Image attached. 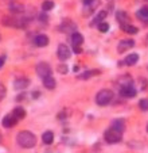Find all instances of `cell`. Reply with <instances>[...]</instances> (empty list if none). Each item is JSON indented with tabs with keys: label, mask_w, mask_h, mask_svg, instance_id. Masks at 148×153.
<instances>
[{
	"label": "cell",
	"mask_w": 148,
	"mask_h": 153,
	"mask_svg": "<svg viewBox=\"0 0 148 153\" xmlns=\"http://www.w3.org/2000/svg\"><path fill=\"white\" fill-rule=\"evenodd\" d=\"M98 30H100L101 33H106L109 30V25L106 23V22H100V23H98Z\"/></svg>",
	"instance_id": "26"
},
{
	"label": "cell",
	"mask_w": 148,
	"mask_h": 153,
	"mask_svg": "<svg viewBox=\"0 0 148 153\" xmlns=\"http://www.w3.org/2000/svg\"><path fill=\"white\" fill-rule=\"evenodd\" d=\"M105 18H106V11H101L100 14L97 15V16L90 22V26H96V25H98L100 22H103Z\"/></svg>",
	"instance_id": "21"
},
{
	"label": "cell",
	"mask_w": 148,
	"mask_h": 153,
	"mask_svg": "<svg viewBox=\"0 0 148 153\" xmlns=\"http://www.w3.org/2000/svg\"><path fill=\"white\" fill-rule=\"evenodd\" d=\"M112 99H113V92L111 90L104 88V90L98 91V94L96 95V103L98 106H106L112 102Z\"/></svg>",
	"instance_id": "2"
},
{
	"label": "cell",
	"mask_w": 148,
	"mask_h": 153,
	"mask_svg": "<svg viewBox=\"0 0 148 153\" xmlns=\"http://www.w3.org/2000/svg\"><path fill=\"white\" fill-rule=\"evenodd\" d=\"M34 42H35V45H37L38 48H45V46H47L48 45V37L47 35H45V34H39V35L35 37Z\"/></svg>",
	"instance_id": "11"
},
{
	"label": "cell",
	"mask_w": 148,
	"mask_h": 153,
	"mask_svg": "<svg viewBox=\"0 0 148 153\" xmlns=\"http://www.w3.org/2000/svg\"><path fill=\"white\" fill-rule=\"evenodd\" d=\"M32 95H34V98H39V95H40V94H39V92H34V94H32Z\"/></svg>",
	"instance_id": "31"
},
{
	"label": "cell",
	"mask_w": 148,
	"mask_h": 153,
	"mask_svg": "<svg viewBox=\"0 0 148 153\" xmlns=\"http://www.w3.org/2000/svg\"><path fill=\"white\" fill-rule=\"evenodd\" d=\"M43 85H45L47 90H54L55 85H57V83H55V79L51 75L43 77Z\"/></svg>",
	"instance_id": "13"
},
{
	"label": "cell",
	"mask_w": 148,
	"mask_h": 153,
	"mask_svg": "<svg viewBox=\"0 0 148 153\" xmlns=\"http://www.w3.org/2000/svg\"><path fill=\"white\" fill-rule=\"evenodd\" d=\"M12 115L16 119H23L26 117V111H24L23 107H16V108H14V111H12Z\"/></svg>",
	"instance_id": "19"
},
{
	"label": "cell",
	"mask_w": 148,
	"mask_h": 153,
	"mask_svg": "<svg viewBox=\"0 0 148 153\" xmlns=\"http://www.w3.org/2000/svg\"><path fill=\"white\" fill-rule=\"evenodd\" d=\"M42 141H43V144H46V145H51L53 142H54V133L50 131V130L45 131L42 136Z\"/></svg>",
	"instance_id": "17"
},
{
	"label": "cell",
	"mask_w": 148,
	"mask_h": 153,
	"mask_svg": "<svg viewBox=\"0 0 148 153\" xmlns=\"http://www.w3.org/2000/svg\"><path fill=\"white\" fill-rule=\"evenodd\" d=\"M136 15L140 20H145V22H148V7H143V8H140Z\"/></svg>",
	"instance_id": "20"
},
{
	"label": "cell",
	"mask_w": 148,
	"mask_h": 153,
	"mask_svg": "<svg viewBox=\"0 0 148 153\" xmlns=\"http://www.w3.org/2000/svg\"><path fill=\"white\" fill-rule=\"evenodd\" d=\"M18 122V119L15 118L12 114H10V115H6L3 119V126L6 127V129H11L12 126H15Z\"/></svg>",
	"instance_id": "12"
},
{
	"label": "cell",
	"mask_w": 148,
	"mask_h": 153,
	"mask_svg": "<svg viewBox=\"0 0 148 153\" xmlns=\"http://www.w3.org/2000/svg\"><path fill=\"white\" fill-rule=\"evenodd\" d=\"M139 107H140V110L148 111V99H141L139 102Z\"/></svg>",
	"instance_id": "25"
},
{
	"label": "cell",
	"mask_w": 148,
	"mask_h": 153,
	"mask_svg": "<svg viewBox=\"0 0 148 153\" xmlns=\"http://www.w3.org/2000/svg\"><path fill=\"white\" fill-rule=\"evenodd\" d=\"M57 56H58V58H59L61 61H66V60H69V58H70L71 52H70V49H69V48L66 46V45L61 43L59 46H58Z\"/></svg>",
	"instance_id": "5"
},
{
	"label": "cell",
	"mask_w": 148,
	"mask_h": 153,
	"mask_svg": "<svg viewBox=\"0 0 148 153\" xmlns=\"http://www.w3.org/2000/svg\"><path fill=\"white\" fill-rule=\"evenodd\" d=\"M84 6H85V14H92L100 6V0H84Z\"/></svg>",
	"instance_id": "8"
},
{
	"label": "cell",
	"mask_w": 148,
	"mask_h": 153,
	"mask_svg": "<svg viewBox=\"0 0 148 153\" xmlns=\"http://www.w3.org/2000/svg\"><path fill=\"white\" fill-rule=\"evenodd\" d=\"M136 94H137V91L135 88V85H128V87L120 88V95L122 98H133V96H136Z\"/></svg>",
	"instance_id": "7"
},
{
	"label": "cell",
	"mask_w": 148,
	"mask_h": 153,
	"mask_svg": "<svg viewBox=\"0 0 148 153\" xmlns=\"http://www.w3.org/2000/svg\"><path fill=\"white\" fill-rule=\"evenodd\" d=\"M70 39H71V45H73V46H81L84 42V37L80 33H73Z\"/></svg>",
	"instance_id": "14"
},
{
	"label": "cell",
	"mask_w": 148,
	"mask_h": 153,
	"mask_svg": "<svg viewBox=\"0 0 148 153\" xmlns=\"http://www.w3.org/2000/svg\"><path fill=\"white\" fill-rule=\"evenodd\" d=\"M10 10H11L12 12H15V14H20V12H23V6L19 3H11L10 4Z\"/></svg>",
	"instance_id": "23"
},
{
	"label": "cell",
	"mask_w": 148,
	"mask_h": 153,
	"mask_svg": "<svg viewBox=\"0 0 148 153\" xmlns=\"http://www.w3.org/2000/svg\"><path fill=\"white\" fill-rule=\"evenodd\" d=\"M37 73H38V76H40L43 79L46 76L51 75V68H50V65L47 62H39L37 65Z\"/></svg>",
	"instance_id": "4"
},
{
	"label": "cell",
	"mask_w": 148,
	"mask_h": 153,
	"mask_svg": "<svg viewBox=\"0 0 148 153\" xmlns=\"http://www.w3.org/2000/svg\"><path fill=\"white\" fill-rule=\"evenodd\" d=\"M29 85H30V80L26 77H19V79H16L14 83L15 90H24V88H27Z\"/></svg>",
	"instance_id": "10"
},
{
	"label": "cell",
	"mask_w": 148,
	"mask_h": 153,
	"mask_svg": "<svg viewBox=\"0 0 148 153\" xmlns=\"http://www.w3.org/2000/svg\"><path fill=\"white\" fill-rule=\"evenodd\" d=\"M111 127H113V129L119 130V131H124L125 130V122L122 121V119H113V121L111 122Z\"/></svg>",
	"instance_id": "15"
},
{
	"label": "cell",
	"mask_w": 148,
	"mask_h": 153,
	"mask_svg": "<svg viewBox=\"0 0 148 153\" xmlns=\"http://www.w3.org/2000/svg\"><path fill=\"white\" fill-rule=\"evenodd\" d=\"M133 46H135V41L133 39H122V41H120L119 46H117V52L124 53V52H127V50L132 49Z\"/></svg>",
	"instance_id": "6"
},
{
	"label": "cell",
	"mask_w": 148,
	"mask_h": 153,
	"mask_svg": "<svg viewBox=\"0 0 148 153\" xmlns=\"http://www.w3.org/2000/svg\"><path fill=\"white\" fill-rule=\"evenodd\" d=\"M147 130H148V127H147Z\"/></svg>",
	"instance_id": "32"
},
{
	"label": "cell",
	"mask_w": 148,
	"mask_h": 153,
	"mask_svg": "<svg viewBox=\"0 0 148 153\" xmlns=\"http://www.w3.org/2000/svg\"><path fill=\"white\" fill-rule=\"evenodd\" d=\"M57 71L61 73V75H66V73L69 72V68L66 67L65 64H61V65H58V68H57Z\"/></svg>",
	"instance_id": "27"
},
{
	"label": "cell",
	"mask_w": 148,
	"mask_h": 153,
	"mask_svg": "<svg viewBox=\"0 0 148 153\" xmlns=\"http://www.w3.org/2000/svg\"><path fill=\"white\" fill-rule=\"evenodd\" d=\"M73 50H74V52H75V53H81V52H82L80 46H73Z\"/></svg>",
	"instance_id": "30"
},
{
	"label": "cell",
	"mask_w": 148,
	"mask_h": 153,
	"mask_svg": "<svg viewBox=\"0 0 148 153\" xmlns=\"http://www.w3.org/2000/svg\"><path fill=\"white\" fill-rule=\"evenodd\" d=\"M54 8V1L53 0H45L42 3V10L43 11H50Z\"/></svg>",
	"instance_id": "24"
},
{
	"label": "cell",
	"mask_w": 148,
	"mask_h": 153,
	"mask_svg": "<svg viewBox=\"0 0 148 153\" xmlns=\"http://www.w3.org/2000/svg\"><path fill=\"white\" fill-rule=\"evenodd\" d=\"M116 84L120 87V88H122V87H128V85H133V79L129 75H124V76H120L119 79H117Z\"/></svg>",
	"instance_id": "9"
},
{
	"label": "cell",
	"mask_w": 148,
	"mask_h": 153,
	"mask_svg": "<svg viewBox=\"0 0 148 153\" xmlns=\"http://www.w3.org/2000/svg\"><path fill=\"white\" fill-rule=\"evenodd\" d=\"M104 138H105V141L108 142V144H117V142L121 141L122 133H121V131H119V130L113 129V127H111V129H108L105 131Z\"/></svg>",
	"instance_id": "3"
},
{
	"label": "cell",
	"mask_w": 148,
	"mask_h": 153,
	"mask_svg": "<svg viewBox=\"0 0 148 153\" xmlns=\"http://www.w3.org/2000/svg\"><path fill=\"white\" fill-rule=\"evenodd\" d=\"M96 75H100V71H86V72L81 73L78 76V79H82V80H86V79L92 77V76H96Z\"/></svg>",
	"instance_id": "22"
},
{
	"label": "cell",
	"mask_w": 148,
	"mask_h": 153,
	"mask_svg": "<svg viewBox=\"0 0 148 153\" xmlns=\"http://www.w3.org/2000/svg\"><path fill=\"white\" fill-rule=\"evenodd\" d=\"M4 95H6V88H4V85L0 84V100H3Z\"/></svg>",
	"instance_id": "28"
},
{
	"label": "cell",
	"mask_w": 148,
	"mask_h": 153,
	"mask_svg": "<svg viewBox=\"0 0 148 153\" xmlns=\"http://www.w3.org/2000/svg\"><path fill=\"white\" fill-rule=\"evenodd\" d=\"M4 61H6V56H1V57H0V68L4 65Z\"/></svg>",
	"instance_id": "29"
},
{
	"label": "cell",
	"mask_w": 148,
	"mask_h": 153,
	"mask_svg": "<svg viewBox=\"0 0 148 153\" xmlns=\"http://www.w3.org/2000/svg\"><path fill=\"white\" fill-rule=\"evenodd\" d=\"M121 30L122 31H125V33H128V34H136V33L139 31L137 27L132 26V25H129V23H121Z\"/></svg>",
	"instance_id": "18"
},
{
	"label": "cell",
	"mask_w": 148,
	"mask_h": 153,
	"mask_svg": "<svg viewBox=\"0 0 148 153\" xmlns=\"http://www.w3.org/2000/svg\"><path fill=\"white\" fill-rule=\"evenodd\" d=\"M16 141L22 148H32L37 144V137H35V134H32L31 131L23 130V131H20V133L18 134Z\"/></svg>",
	"instance_id": "1"
},
{
	"label": "cell",
	"mask_w": 148,
	"mask_h": 153,
	"mask_svg": "<svg viewBox=\"0 0 148 153\" xmlns=\"http://www.w3.org/2000/svg\"><path fill=\"white\" fill-rule=\"evenodd\" d=\"M137 61H139V54L132 53V54L127 56L125 60H124V62H125V65H128V67H133L135 64H137Z\"/></svg>",
	"instance_id": "16"
}]
</instances>
